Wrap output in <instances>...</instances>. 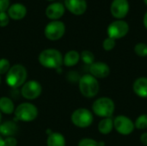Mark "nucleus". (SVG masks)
I'll return each instance as SVG.
<instances>
[{
	"mask_svg": "<svg viewBox=\"0 0 147 146\" xmlns=\"http://www.w3.org/2000/svg\"><path fill=\"white\" fill-rule=\"evenodd\" d=\"M40 64L50 69H59L63 64V56L56 49H46L39 55Z\"/></svg>",
	"mask_w": 147,
	"mask_h": 146,
	"instance_id": "1",
	"label": "nucleus"
},
{
	"mask_svg": "<svg viewBox=\"0 0 147 146\" xmlns=\"http://www.w3.org/2000/svg\"><path fill=\"white\" fill-rule=\"evenodd\" d=\"M28 72L26 68L22 65H15L7 72L6 83L14 89L22 86L26 83Z\"/></svg>",
	"mask_w": 147,
	"mask_h": 146,
	"instance_id": "2",
	"label": "nucleus"
},
{
	"mask_svg": "<svg viewBox=\"0 0 147 146\" xmlns=\"http://www.w3.org/2000/svg\"><path fill=\"white\" fill-rule=\"evenodd\" d=\"M78 86L81 94L87 98L95 97L98 94L100 89L98 80L90 74H85L81 77Z\"/></svg>",
	"mask_w": 147,
	"mask_h": 146,
	"instance_id": "3",
	"label": "nucleus"
},
{
	"mask_svg": "<svg viewBox=\"0 0 147 146\" xmlns=\"http://www.w3.org/2000/svg\"><path fill=\"white\" fill-rule=\"evenodd\" d=\"M115 109L114 101L109 97H100L96 99L92 105L93 113L102 118H110L113 116Z\"/></svg>",
	"mask_w": 147,
	"mask_h": 146,
	"instance_id": "4",
	"label": "nucleus"
},
{
	"mask_svg": "<svg viewBox=\"0 0 147 146\" xmlns=\"http://www.w3.org/2000/svg\"><path fill=\"white\" fill-rule=\"evenodd\" d=\"M15 116L18 120L24 122H30L34 120L38 116L37 108L28 102H24L20 104L15 109Z\"/></svg>",
	"mask_w": 147,
	"mask_h": 146,
	"instance_id": "5",
	"label": "nucleus"
},
{
	"mask_svg": "<svg viewBox=\"0 0 147 146\" xmlns=\"http://www.w3.org/2000/svg\"><path fill=\"white\" fill-rule=\"evenodd\" d=\"M92 113L87 108H78L71 114V122L79 128L89 127L93 123Z\"/></svg>",
	"mask_w": 147,
	"mask_h": 146,
	"instance_id": "6",
	"label": "nucleus"
},
{
	"mask_svg": "<svg viewBox=\"0 0 147 146\" xmlns=\"http://www.w3.org/2000/svg\"><path fill=\"white\" fill-rule=\"evenodd\" d=\"M129 31V25L127 22L123 20H116L111 22L108 28H107V33L109 37L114 39V40H118L125 37Z\"/></svg>",
	"mask_w": 147,
	"mask_h": 146,
	"instance_id": "7",
	"label": "nucleus"
},
{
	"mask_svg": "<svg viewBox=\"0 0 147 146\" xmlns=\"http://www.w3.org/2000/svg\"><path fill=\"white\" fill-rule=\"evenodd\" d=\"M114 128L115 131L124 136L130 135L134 131V122L127 116L118 115L114 119Z\"/></svg>",
	"mask_w": 147,
	"mask_h": 146,
	"instance_id": "8",
	"label": "nucleus"
},
{
	"mask_svg": "<svg viewBox=\"0 0 147 146\" xmlns=\"http://www.w3.org/2000/svg\"><path fill=\"white\" fill-rule=\"evenodd\" d=\"M65 32V24L59 21L49 22L45 28V35L50 40H58L63 37Z\"/></svg>",
	"mask_w": 147,
	"mask_h": 146,
	"instance_id": "9",
	"label": "nucleus"
},
{
	"mask_svg": "<svg viewBox=\"0 0 147 146\" xmlns=\"http://www.w3.org/2000/svg\"><path fill=\"white\" fill-rule=\"evenodd\" d=\"M22 96L28 100H34L38 98L41 92H42V87L40 84L39 82L31 80L28 82H26L22 87Z\"/></svg>",
	"mask_w": 147,
	"mask_h": 146,
	"instance_id": "10",
	"label": "nucleus"
},
{
	"mask_svg": "<svg viewBox=\"0 0 147 146\" xmlns=\"http://www.w3.org/2000/svg\"><path fill=\"white\" fill-rule=\"evenodd\" d=\"M129 11V3L127 0H113L110 6L112 15L117 20L126 17Z\"/></svg>",
	"mask_w": 147,
	"mask_h": 146,
	"instance_id": "11",
	"label": "nucleus"
},
{
	"mask_svg": "<svg viewBox=\"0 0 147 146\" xmlns=\"http://www.w3.org/2000/svg\"><path fill=\"white\" fill-rule=\"evenodd\" d=\"M90 73L96 79L106 78L110 73V68L104 62H94L90 65Z\"/></svg>",
	"mask_w": 147,
	"mask_h": 146,
	"instance_id": "12",
	"label": "nucleus"
},
{
	"mask_svg": "<svg viewBox=\"0 0 147 146\" xmlns=\"http://www.w3.org/2000/svg\"><path fill=\"white\" fill-rule=\"evenodd\" d=\"M66 9L76 15H83L87 9L86 0H65Z\"/></svg>",
	"mask_w": 147,
	"mask_h": 146,
	"instance_id": "13",
	"label": "nucleus"
},
{
	"mask_svg": "<svg viewBox=\"0 0 147 146\" xmlns=\"http://www.w3.org/2000/svg\"><path fill=\"white\" fill-rule=\"evenodd\" d=\"M65 13V6L60 3H53L46 9V15L51 20L59 19Z\"/></svg>",
	"mask_w": 147,
	"mask_h": 146,
	"instance_id": "14",
	"label": "nucleus"
},
{
	"mask_svg": "<svg viewBox=\"0 0 147 146\" xmlns=\"http://www.w3.org/2000/svg\"><path fill=\"white\" fill-rule=\"evenodd\" d=\"M27 14L26 7L22 3H14L8 9V15L13 20H21Z\"/></svg>",
	"mask_w": 147,
	"mask_h": 146,
	"instance_id": "15",
	"label": "nucleus"
},
{
	"mask_svg": "<svg viewBox=\"0 0 147 146\" xmlns=\"http://www.w3.org/2000/svg\"><path fill=\"white\" fill-rule=\"evenodd\" d=\"M133 90L141 98H147V77H141L137 78L133 84Z\"/></svg>",
	"mask_w": 147,
	"mask_h": 146,
	"instance_id": "16",
	"label": "nucleus"
},
{
	"mask_svg": "<svg viewBox=\"0 0 147 146\" xmlns=\"http://www.w3.org/2000/svg\"><path fill=\"white\" fill-rule=\"evenodd\" d=\"M17 132V126L13 121H5L0 124V135L7 137H13Z\"/></svg>",
	"mask_w": 147,
	"mask_h": 146,
	"instance_id": "17",
	"label": "nucleus"
},
{
	"mask_svg": "<svg viewBox=\"0 0 147 146\" xmlns=\"http://www.w3.org/2000/svg\"><path fill=\"white\" fill-rule=\"evenodd\" d=\"M98 131L103 135L109 134L114 129V119L110 118H102V120L98 123Z\"/></svg>",
	"mask_w": 147,
	"mask_h": 146,
	"instance_id": "18",
	"label": "nucleus"
},
{
	"mask_svg": "<svg viewBox=\"0 0 147 146\" xmlns=\"http://www.w3.org/2000/svg\"><path fill=\"white\" fill-rule=\"evenodd\" d=\"M80 59V54L74 50L69 51L63 58V64L67 67H72L76 65Z\"/></svg>",
	"mask_w": 147,
	"mask_h": 146,
	"instance_id": "19",
	"label": "nucleus"
},
{
	"mask_svg": "<svg viewBox=\"0 0 147 146\" xmlns=\"http://www.w3.org/2000/svg\"><path fill=\"white\" fill-rule=\"evenodd\" d=\"M47 146H65V137L59 133H51L47 140Z\"/></svg>",
	"mask_w": 147,
	"mask_h": 146,
	"instance_id": "20",
	"label": "nucleus"
},
{
	"mask_svg": "<svg viewBox=\"0 0 147 146\" xmlns=\"http://www.w3.org/2000/svg\"><path fill=\"white\" fill-rule=\"evenodd\" d=\"M0 112L5 114H11L15 112V106L13 102L6 96L0 98Z\"/></svg>",
	"mask_w": 147,
	"mask_h": 146,
	"instance_id": "21",
	"label": "nucleus"
},
{
	"mask_svg": "<svg viewBox=\"0 0 147 146\" xmlns=\"http://www.w3.org/2000/svg\"><path fill=\"white\" fill-rule=\"evenodd\" d=\"M80 59L83 60V62L86 65H92L95 62V56L93 52H91L89 50H84L80 54Z\"/></svg>",
	"mask_w": 147,
	"mask_h": 146,
	"instance_id": "22",
	"label": "nucleus"
},
{
	"mask_svg": "<svg viewBox=\"0 0 147 146\" xmlns=\"http://www.w3.org/2000/svg\"><path fill=\"white\" fill-rule=\"evenodd\" d=\"M134 126L139 130L147 129V114L140 115L134 122Z\"/></svg>",
	"mask_w": 147,
	"mask_h": 146,
	"instance_id": "23",
	"label": "nucleus"
},
{
	"mask_svg": "<svg viewBox=\"0 0 147 146\" xmlns=\"http://www.w3.org/2000/svg\"><path fill=\"white\" fill-rule=\"evenodd\" d=\"M134 52L141 58H146L147 57V44L140 42L137 43L134 46Z\"/></svg>",
	"mask_w": 147,
	"mask_h": 146,
	"instance_id": "24",
	"label": "nucleus"
},
{
	"mask_svg": "<svg viewBox=\"0 0 147 146\" xmlns=\"http://www.w3.org/2000/svg\"><path fill=\"white\" fill-rule=\"evenodd\" d=\"M115 40L110 38V37H108L106 38L104 40H103V43H102V47L105 51H111L115 48Z\"/></svg>",
	"mask_w": 147,
	"mask_h": 146,
	"instance_id": "25",
	"label": "nucleus"
},
{
	"mask_svg": "<svg viewBox=\"0 0 147 146\" xmlns=\"http://www.w3.org/2000/svg\"><path fill=\"white\" fill-rule=\"evenodd\" d=\"M9 69H10L9 61L6 59H0V75L6 74Z\"/></svg>",
	"mask_w": 147,
	"mask_h": 146,
	"instance_id": "26",
	"label": "nucleus"
},
{
	"mask_svg": "<svg viewBox=\"0 0 147 146\" xmlns=\"http://www.w3.org/2000/svg\"><path fill=\"white\" fill-rule=\"evenodd\" d=\"M78 146H99V144H98L97 141H96V140H94L92 139L84 138V139H82L79 141Z\"/></svg>",
	"mask_w": 147,
	"mask_h": 146,
	"instance_id": "27",
	"label": "nucleus"
},
{
	"mask_svg": "<svg viewBox=\"0 0 147 146\" xmlns=\"http://www.w3.org/2000/svg\"><path fill=\"white\" fill-rule=\"evenodd\" d=\"M9 17L5 12H0V27H6L9 24Z\"/></svg>",
	"mask_w": 147,
	"mask_h": 146,
	"instance_id": "28",
	"label": "nucleus"
},
{
	"mask_svg": "<svg viewBox=\"0 0 147 146\" xmlns=\"http://www.w3.org/2000/svg\"><path fill=\"white\" fill-rule=\"evenodd\" d=\"M4 146H16L17 141L14 137H7L3 139Z\"/></svg>",
	"mask_w": 147,
	"mask_h": 146,
	"instance_id": "29",
	"label": "nucleus"
},
{
	"mask_svg": "<svg viewBox=\"0 0 147 146\" xmlns=\"http://www.w3.org/2000/svg\"><path fill=\"white\" fill-rule=\"evenodd\" d=\"M9 6V0H0V12H5Z\"/></svg>",
	"mask_w": 147,
	"mask_h": 146,
	"instance_id": "30",
	"label": "nucleus"
},
{
	"mask_svg": "<svg viewBox=\"0 0 147 146\" xmlns=\"http://www.w3.org/2000/svg\"><path fill=\"white\" fill-rule=\"evenodd\" d=\"M140 142L144 145L147 146V133H144L140 136Z\"/></svg>",
	"mask_w": 147,
	"mask_h": 146,
	"instance_id": "31",
	"label": "nucleus"
},
{
	"mask_svg": "<svg viewBox=\"0 0 147 146\" xmlns=\"http://www.w3.org/2000/svg\"><path fill=\"white\" fill-rule=\"evenodd\" d=\"M143 22H144V26L146 27V28L147 29V12L146 13V14H145V15H144Z\"/></svg>",
	"mask_w": 147,
	"mask_h": 146,
	"instance_id": "32",
	"label": "nucleus"
},
{
	"mask_svg": "<svg viewBox=\"0 0 147 146\" xmlns=\"http://www.w3.org/2000/svg\"><path fill=\"white\" fill-rule=\"evenodd\" d=\"M0 146H4V142L1 135H0Z\"/></svg>",
	"mask_w": 147,
	"mask_h": 146,
	"instance_id": "33",
	"label": "nucleus"
},
{
	"mask_svg": "<svg viewBox=\"0 0 147 146\" xmlns=\"http://www.w3.org/2000/svg\"><path fill=\"white\" fill-rule=\"evenodd\" d=\"M98 144H99V146L105 145V143H104V142H102V141H101V142H98Z\"/></svg>",
	"mask_w": 147,
	"mask_h": 146,
	"instance_id": "34",
	"label": "nucleus"
},
{
	"mask_svg": "<svg viewBox=\"0 0 147 146\" xmlns=\"http://www.w3.org/2000/svg\"><path fill=\"white\" fill-rule=\"evenodd\" d=\"M1 119H2V114H1V112H0V124H1Z\"/></svg>",
	"mask_w": 147,
	"mask_h": 146,
	"instance_id": "35",
	"label": "nucleus"
},
{
	"mask_svg": "<svg viewBox=\"0 0 147 146\" xmlns=\"http://www.w3.org/2000/svg\"><path fill=\"white\" fill-rule=\"evenodd\" d=\"M144 2H145V3L147 5V0H144Z\"/></svg>",
	"mask_w": 147,
	"mask_h": 146,
	"instance_id": "36",
	"label": "nucleus"
},
{
	"mask_svg": "<svg viewBox=\"0 0 147 146\" xmlns=\"http://www.w3.org/2000/svg\"><path fill=\"white\" fill-rule=\"evenodd\" d=\"M0 83H1V77H0Z\"/></svg>",
	"mask_w": 147,
	"mask_h": 146,
	"instance_id": "37",
	"label": "nucleus"
},
{
	"mask_svg": "<svg viewBox=\"0 0 147 146\" xmlns=\"http://www.w3.org/2000/svg\"><path fill=\"white\" fill-rule=\"evenodd\" d=\"M48 1H53V0H48Z\"/></svg>",
	"mask_w": 147,
	"mask_h": 146,
	"instance_id": "38",
	"label": "nucleus"
}]
</instances>
